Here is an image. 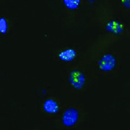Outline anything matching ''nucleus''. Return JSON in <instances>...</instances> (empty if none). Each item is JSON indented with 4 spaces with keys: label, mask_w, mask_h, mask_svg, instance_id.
Masks as SVG:
<instances>
[{
    "label": "nucleus",
    "mask_w": 130,
    "mask_h": 130,
    "mask_svg": "<svg viewBox=\"0 0 130 130\" xmlns=\"http://www.w3.org/2000/svg\"><path fill=\"white\" fill-rule=\"evenodd\" d=\"M44 110L47 113H55L59 111V106L57 103L53 100H48L44 103Z\"/></svg>",
    "instance_id": "nucleus-5"
},
{
    "label": "nucleus",
    "mask_w": 130,
    "mask_h": 130,
    "mask_svg": "<svg viewBox=\"0 0 130 130\" xmlns=\"http://www.w3.org/2000/svg\"><path fill=\"white\" fill-rule=\"evenodd\" d=\"M65 6L70 10H75L80 4L81 0H63Z\"/></svg>",
    "instance_id": "nucleus-7"
},
{
    "label": "nucleus",
    "mask_w": 130,
    "mask_h": 130,
    "mask_svg": "<svg viewBox=\"0 0 130 130\" xmlns=\"http://www.w3.org/2000/svg\"><path fill=\"white\" fill-rule=\"evenodd\" d=\"M99 69L103 72H109L113 70L116 64V58L111 54H106L98 62Z\"/></svg>",
    "instance_id": "nucleus-1"
},
{
    "label": "nucleus",
    "mask_w": 130,
    "mask_h": 130,
    "mask_svg": "<svg viewBox=\"0 0 130 130\" xmlns=\"http://www.w3.org/2000/svg\"><path fill=\"white\" fill-rule=\"evenodd\" d=\"M76 56L75 50L73 49H68L65 51L61 52L59 57L61 60L64 61H72L74 59Z\"/></svg>",
    "instance_id": "nucleus-6"
},
{
    "label": "nucleus",
    "mask_w": 130,
    "mask_h": 130,
    "mask_svg": "<svg viewBox=\"0 0 130 130\" xmlns=\"http://www.w3.org/2000/svg\"><path fill=\"white\" fill-rule=\"evenodd\" d=\"M78 117L79 113L77 110L74 108L68 109L64 113L63 123L67 127L73 126L77 122Z\"/></svg>",
    "instance_id": "nucleus-2"
},
{
    "label": "nucleus",
    "mask_w": 130,
    "mask_h": 130,
    "mask_svg": "<svg viewBox=\"0 0 130 130\" xmlns=\"http://www.w3.org/2000/svg\"><path fill=\"white\" fill-rule=\"evenodd\" d=\"M106 31L114 35H120L124 31V26L121 22L113 20L107 23L106 26Z\"/></svg>",
    "instance_id": "nucleus-4"
},
{
    "label": "nucleus",
    "mask_w": 130,
    "mask_h": 130,
    "mask_svg": "<svg viewBox=\"0 0 130 130\" xmlns=\"http://www.w3.org/2000/svg\"><path fill=\"white\" fill-rule=\"evenodd\" d=\"M85 77L83 73L78 70H74L70 73L69 82L76 89L79 90L84 85Z\"/></svg>",
    "instance_id": "nucleus-3"
},
{
    "label": "nucleus",
    "mask_w": 130,
    "mask_h": 130,
    "mask_svg": "<svg viewBox=\"0 0 130 130\" xmlns=\"http://www.w3.org/2000/svg\"><path fill=\"white\" fill-rule=\"evenodd\" d=\"M8 26L7 21L4 17L0 19V32L2 34H5L7 31Z\"/></svg>",
    "instance_id": "nucleus-8"
},
{
    "label": "nucleus",
    "mask_w": 130,
    "mask_h": 130,
    "mask_svg": "<svg viewBox=\"0 0 130 130\" xmlns=\"http://www.w3.org/2000/svg\"><path fill=\"white\" fill-rule=\"evenodd\" d=\"M121 2L125 8L130 9V0H121Z\"/></svg>",
    "instance_id": "nucleus-9"
}]
</instances>
